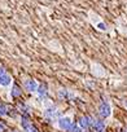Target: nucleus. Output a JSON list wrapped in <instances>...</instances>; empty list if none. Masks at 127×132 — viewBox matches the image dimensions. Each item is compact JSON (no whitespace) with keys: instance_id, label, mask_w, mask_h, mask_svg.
<instances>
[{"instance_id":"obj_12","label":"nucleus","mask_w":127,"mask_h":132,"mask_svg":"<svg viewBox=\"0 0 127 132\" xmlns=\"http://www.w3.org/2000/svg\"><path fill=\"white\" fill-rule=\"evenodd\" d=\"M69 132H83V129L79 127V126H77V124H74L73 123V126H72V128H70V131Z\"/></svg>"},{"instance_id":"obj_1","label":"nucleus","mask_w":127,"mask_h":132,"mask_svg":"<svg viewBox=\"0 0 127 132\" xmlns=\"http://www.w3.org/2000/svg\"><path fill=\"white\" fill-rule=\"evenodd\" d=\"M57 123H58L60 129H64V131H70V128L73 126V120L70 117H61V118H58Z\"/></svg>"},{"instance_id":"obj_19","label":"nucleus","mask_w":127,"mask_h":132,"mask_svg":"<svg viewBox=\"0 0 127 132\" xmlns=\"http://www.w3.org/2000/svg\"><path fill=\"white\" fill-rule=\"evenodd\" d=\"M123 132H127V127H124V129H123Z\"/></svg>"},{"instance_id":"obj_2","label":"nucleus","mask_w":127,"mask_h":132,"mask_svg":"<svg viewBox=\"0 0 127 132\" xmlns=\"http://www.w3.org/2000/svg\"><path fill=\"white\" fill-rule=\"evenodd\" d=\"M99 114L101 115V118H109L110 115H112V106H110V104L109 102H106V101H104V102H101L100 104V106H99Z\"/></svg>"},{"instance_id":"obj_21","label":"nucleus","mask_w":127,"mask_h":132,"mask_svg":"<svg viewBox=\"0 0 127 132\" xmlns=\"http://www.w3.org/2000/svg\"><path fill=\"white\" fill-rule=\"evenodd\" d=\"M12 132H18V131H16V129H14V131H12Z\"/></svg>"},{"instance_id":"obj_5","label":"nucleus","mask_w":127,"mask_h":132,"mask_svg":"<svg viewBox=\"0 0 127 132\" xmlns=\"http://www.w3.org/2000/svg\"><path fill=\"white\" fill-rule=\"evenodd\" d=\"M12 84V77L8 73H4L0 75V86L2 87H8Z\"/></svg>"},{"instance_id":"obj_3","label":"nucleus","mask_w":127,"mask_h":132,"mask_svg":"<svg viewBox=\"0 0 127 132\" xmlns=\"http://www.w3.org/2000/svg\"><path fill=\"white\" fill-rule=\"evenodd\" d=\"M23 87L27 92H36V88H38V82L34 80V79H26L23 82Z\"/></svg>"},{"instance_id":"obj_6","label":"nucleus","mask_w":127,"mask_h":132,"mask_svg":"<svg viewBox=\"0 0 127 132\" xmlns=\"http://www.w3.org/2000/svg\"><path fill=\"white\" fill-rule=\"evenodd\" d=\"M92 127L95 128V131L100 132V131H104L105 129V122L102 119H93L92 120Z\"/></svg>"},{"instance_id":"obj_9","label":"nucleus","mask_w":127,"mask_h":132,"mask_svg":"<svg viewBox=\"0 0 127 132\" xmlns=\"http://www.w3.org/2000/svg\"><path fill=\"white\" fill-rule=\"evenodd\" d=\"M36 93H38L40 97H45L47 93H48V87H47V84H45V83H43V84H38Z\"/></svg>"},{"instance_id":"obj_11","label":"nucleus","mask_w":127,"mask_h":132,"mask_svg":"<svg viewBox=\"0 0 127 132\" xmlns=\"http://www.w3.org/2000/svg\"><path fill=\"white\" fill-rule=\"evenodd\" d=\"M8 113V106L4 104H0V117H5Z\"/></svg>"},{"instance_id":"obj_18","label":"nucleus","mask_w":127,"mask_h":132,"mask_svg":"<svg viewBox=\"0 0 127 132\" xmlns=\"http://www.w3.org/2000/svg\"><path fill=\"white\" fill-rule=\"evenodd\" d=\"M4 73H7V71H5V69H4V68H0V75L4 74Z\"/></svg>"},{"instance_id":"obj_8","label":"nucleus","mask_w":127,"mask_h":132,"mask_svg":"<svg viewBox=\"0 0 127 132\" xmlns=\"http://www.w3.org/2000/svg\"><path fill=\"white\" fill-rule=\"evenodd\" d=\"M30 126H31L30 115H25V114H22V117H21V127H22L25 131H27Z\"/></svg>"},{"instance_id":"obj_7","label":"nucleus","mask_w":127,"mask_h":132,"mask_svg":"<svg viewBox=\"0 0 127 132\" xmlns=\"http://www.w3.org/2000/svg\"><path fill=\"white\" fill-rule=\"evenodd\" d=\"M44 115H45L48 119H53V118H56V117L58 115V111L56 110V108L51 106V108H47V109L44 110Z\"/></svg>"},{"instance_id":"obj_16","label":"nucleus","mask_w":127,"mask_h":132,"mask_svg":"<svg viewBox=\"0 0 127 132\" xmlns=\"http://www.w3.org/2000/svg\"><path fill=\"white\" fill-rule=\"evenodd\" d=\"M26 132H39V129H38V128H36V127H34V126H33V124H31V126H30V127H29V129H27V131H26Z\"/></svg>"},{"instance_id":"obj_22","label":"nucleus","mask_w":127,"mask_h":132,"mask_svg":"<svg viewBox=\"0 0 127 132\" xmlns=\"http://www.w3.org/2000/svg\"><path fill=\"white\" fill-rule=\"evenodd\" d=\"M100 132H104V131H100Z\"/></svg>"},{"instance_id":"obj_13","label":"nucleus","mask_w":127,"mask_h":132,"mask_svg":"<svg viewBox=\"0 0 127 132\" xmlns=\"http://www.w3.org/2000/svg\"><path fill=\"white\" fill-rule=\"evenodd\" d=\"M58 97L60 98H66L68 97V91L66 89H60L58 91Z\"/></svg>"},{"instance_id":"obj_14","label":"nucleus","mask_w":127,"mask_h":132,"mask_svg":"<svg viewBox=\"0 0 127 132\" xmlns=\"http://www.w3.org/2000/svg\"><path fill=\"white\" fill-rule=\"evenodd\" d=\"M7 115H9V117H12V118H16V115H17V110H16V109H9V108H8V113H7Z\"/></svg>"},{"instance_id":"obj_20","label":"nucleus","mask_w":127,"mask_h":132,"mask_svg":"<svg viewBox=\"0 0 127 132\" xmlns=\"http://www.w3.org/2000/svg\"><path fill=\"white\" fill-rule=\"evenodd\" d=\"M124 106H126V108H127V101H124Z\"/></svg>"},{"instance_id":"obj_10","label":"nucleus","mask_w":127,"mask_h":132,"mask_svg":"<svg viewBox=\"0 0 127 132\" xmlns=\"http://www.w3.org/2000/svg\"><path fill=\"white\" fill-rule=\"evenodd\" d=\"M21 95H22V89H21V87H20V86H17V84H14V86L12 87L11 96H12L13 98H17V97H20Z\"/></svg>"},{"instance_id":"obj_4","label":"nucleus","mask_w":127,"mask_h":132,"mask_svg":"<svg viewBox=\"0 0 127 132\" xmlns=\"http://www.w3.org/2000/svg\"><path fill=\"white\" fill-rule=\"evenodd\" d=\"M92 118L91 117H88V115H84V117H82L81 119H79V127L82 128V129H88L90 127H92Z\"/></svg>"},{"instance_id":"obj_17","label":"nucleus","mask_w":127,"mask_h":132,"mask_svg":"<svg viewBox=\"0 0 127 132\" xmlns=\"http://www.w3.org/2000/svg\"><path fill=\"white\" fill-rule=\"evenodd\" d=\"M5 129H7L5 126H4L3 123H0V132H5Z\"/></svg>"},{"instance_id":"obj_15","label":"nucleus","mask_w":127,"mask_h":132,"mask_svg":"<svg viewBox=\"0 0 127 132\" xmlns=\"http://www.w3.org/2000/svg\"><path fill=\"white\" fill-rule=\"evenodd\" d=\"M96 26H97V29L101 30V31H105V30H106V25H105L104 22H99Z\"/></svg>"}]
</instances>
